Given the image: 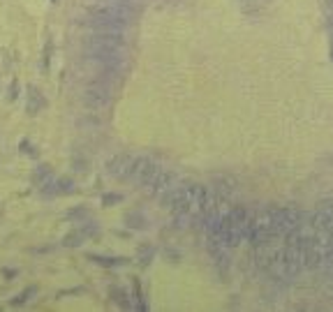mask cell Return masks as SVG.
Returning <instances> with one entry per match:
<instances>
[{
    "label": "cell",
    "instance_id": "6da1fadb",
    "mask_svg": "<svg viewBox=\"0 0 333 312\" xmlns=\"http://www.w3.org/2000/svg\"><path fill=\"white\" fill-rule=\"evenodd\" d=\"M139 14H142V10L134 0H109V3H102L97 7H91L86 23L93 28H118V31H123Z\"/></svg>",
    "mask_w": 333,
    "mask_h": 312
},
{
    "label": "cell",
    "instance_id": "7a4b0ae2",
    "mask_svg": "<svg viewBox=\"0 0 333 312\" xmlns=\"http://www.w3.org/2000/svg\"><path fill=\"white\" fill-rule=\"evenodd\" d=\"M250 224H253V211H247L245 206L229 208L220 220V245L229 250L241 245V241H247Z\"/></svg>",
    "mask_w": 333,
    "mask_h": 312
},
{
    "label": "cell",
    "instance_id": "3957f363",
    "mask_svg": "<svg viewBox=\"0 0 333 312\" xmlns=\"http://www.w3.org/2000/svg\"><path fill=\"white\" fill-rule=\"evenodd\" d=\"M271 238H275V229H273V208H264V211L253 213V224H250L247 241L253 243V247H262V245H268Z\"/></svg>",
    "mask_w": 333,
    "mask_h": 312
},
{
    "label": "cell",
    "instance_id": "277c9868",
    "mask_svg": "<svg viewBox=\"0 0 333 312\" xmlns=\"http://www.w3.org/2000/svg\"><path fill=\"white\" fill-rule=\"evenodd\" d=\"M84 55L93 63H116V61H123V46L86 44L84 42Z\"/></svg>",
    "mask_w": 333,
    "mask_h": 312
},
{
    "label": "cell",
    "instance_id": "5b68a950",
    "mask_svg": "<svg viewBox=\"0 0 333 312\" xmlns=\"http://www.w3.org/2000/svg\"><path fill=\"white\" fill-rule=\"evenodd\" d=\"M301 217H303L301 211H296V208H273V229H275V236L296 229L301 224Z\"/></svg>",
    "mask_w": 333,
    "mask_h": 312
},
{
    "label": "cell",
    "instance_id": "8992f818",
    "mask_svg": "<svg viewBox=\"0 0 333 312\" xmlns=\"http://www.w3.org/2000/svg\"><path fill=\"white\" fill-rule=\"evenodd\" d=\"M160 172V164L151 160V157H134L132 162V172H130V178L136 183V185L146 187L148 183L153 181V176Z\"/></svg>",
    "mask_w": 333,
    "mask_h": 312
},
{
    "label": "cell",
    "instance_id": "52a82bcc",
    "mask_svg": "<svg viewBox=\"0 0 333 312\" xmlns=\"http://www.w3.org/2000/svg\"><path fill=\"white\" fill-rule=\"evenodd\" d=\"M86 44H104V46H125V35L118 28H93L86 37Z\"/></svg>",
    "mask_w": 333,
    "mask_h": 312
},
{
    "label": "cell",
    "instance_id": "ba28073f",
    "mask_svg": "<svg viewBox=\"0 0 333 312\" xmlns=\"http://www.w3.org/2000/svg\"><path fill=\"white\" fill-rule=\"evenodd\" d=\"M84 102H86L88 109H102L111 102V88L100 83V81H93L91 86L84 91Z\"/></svg>",
    "mask_w": 333,
    "mask_h": 312
},
{
    "label": "cell",
    "instance_id": "9c48e42d",
    "mask_svg": "<svg viewBox=\"0 0 333 312\" xmlns=\"http://www.w3.org/2000/svg\"><path fill=\"white\" fill-rule=\"evenodd\" d=\"M174 181H176V178H174V174H172V172H166V169H162V166H160V172L153 176V181L148 183L144 190H146L151 196L160 199L164 192H169V190L174 187Z\"/></svg>",
    "mask_w": 333,
    "mask_h": 312
},
{
    "label": "cell",
    "instance_id": "30bf717a",
    "mask_svg": "<svg viewBox=\"0 0 333 312\" xmlns=\"http://www.w3.org/2000/svg\"><path fill=\"white\" fill-rule=\"evenodd\" d=\"M132 162H134V157L132 155L118 153V155H114L109 162H106V172H109L114 178H130Z\"/></svg>",
    "mask_w": 333,
    "mask_h": 312
},
{
    "label": "cell",
    "instance_id": "8fae6325",
    "mask_svg": "<svg viewBox=\"0 0 333 312\" xmlns=\"http://www.w3.org/2000/svg\"><path fill=\"white\" fill-rule=\"evenodd\" d=\"M109 296H111V301L116 303V305H121L123 310H130V307H132V301H130V296H127L125 289L111 287V289H109Z\"/></svg>",
    "mask_w": 333,
    "mask_h": 312
},
{
    "label": "cell",
    "instance_id": "7c38bea8",
    "mask_svg": "<svg viewBox=\"0 0 333 312\" xmlns=\"http://www.w3.org/2000/svg\"><path fill=\"white\" fill-rule=\"evenodd\" d=\"M213 183L217 185V192L236 190V178H232V176H215V178H213Z\"/></svg>",
    "mask_w": 333,
    "mask_h": 312
},
{
    "label": "cell",
    "instance_id": "4fadbf2b",
    "mask_svg": "<svg viewBox=\"0 0 333 312\" xmlns=\"http://www.w3.org/2000/svg\"><path fill=\"white\" fill-rule=\"evenodd\" d=\"M88 259L95 264H100V266H118V264H123V259H116V257H102V254H88Z\"/></svg>",
    "mask_w": 333,
    "mask_h": 312
},
{
    "label": "cell",
    "instance_id": "5bb4252c",
    "mask_svg": "<svg viewBox=\"0 0 333 312\" xmlns=\"http://www.w3.org/2000/svg\"><path fill=\"white\" fill-rule=\"evenodd\" d=\"M127 226H132V229H144L146 226V217L139 215V213H130V215L125 217Z\"/></svg>",
    "mask_w": 333,
    "mask_h": 312
},
{
    "label": "cell",
    "instance_id": "9a60e30c",
    "mask_svg": "<svg viewBox=\"0 0 333 312\" xmlns=\"http://www.w3.org/2000/svg\"><path fill=\"white\" fill-rule=\"evenodd\" d=\"M132 287H134V301H136V310H148L146 301H144V294H142V285H139V280L132 282Z\"/></svg>",
    "mask_w": 333,
    "mask_h": 312
},
{
    "label": "cell",
    "instance_id": "2e32d148",
    "mask_svg": "<svg viewBox=\"0 0 333 312\" xmlns=\"http://www.w3.org/2000/svg\"><path fill=\"white\" fill-rule=\"evenodd\" d=\"M44 104H46V102L42 100V95L35 91V88H33V91H31V104H28V111H31V114H35V106H37V109H44Z\"/></svg>",
    "mask_w": 333,
    "mask_h": 312
},
{
    "label": "cell",
    "instance_id": "e0dca14e",
    "mask_svg": "<svg viewBox=\"0 0 333 312\" xmlns=\"http://www.w3.org/2000/svg\"><path fill=\"white\" fill-rule=\"evenodd\" d=\"M35 292H37L35 287H28V289H25L23 294H21V296H16V298H14V301H12V303H14V305H23V303L28 301V298H31V296H33V294H35Z\"/></svg>",
    "mask_w": 333,
    "mask_h": 312
},
{
    "label": "cell",
    "instance_id": "ac0fdd59",
    "mask_svg": "<svg viewBox=\"0 0 333 312\" xmlns=\"http://www.w3.org/2000/svg\"><path fill=\"white\" fill-rule=\"evenodd\" d=\"M139 259H142V264H148L153 259V247H146L144 245L142 250H139Z\"/></svg>",
    "mask_w": 333,
    "mask_h": 312
},
{
    "label": "cell",
    "instance_id": "d6986e66",
    "mask_svg": "<svg viewBox=\"0 0 333 312\" xmlns=\"http://www.w3.org/2000/svg\"><path fill=\"white\" fill-rule=\"evenodd\" d=\"M121 199H123L121 194H104L102 196V204H104V206H111V204H118Z\"/></svg>",
    "mask_w": 333,
    "mask_h": 312
},
{
    "label": "cell",
    "instance_id": "ffe728a7",
    "mask_svg": "<svg viewBox=\"0 0 333 312\" xmlns=\"http://www.w3.org/2000/svg\"><path fill=\"white\" fill-rule=\"evenodd\" d=\"M65 245H81V234H72V236H67Z\"/></svg>",
    "mask_w": 333,
    "mask_h": 312
},
{
    "label": "cell",
    "instance_id": "44dd1931",
    "mask_svg": "<svg viewBox=\"0 0 333 312\" xmlns=\"http://www.w3.org/2000/svg\"><path fill=\"white\" fill-rule=\"evenodd\" d=\"M322 7H324V12H326V16L333 14V0H322Z\"/></svg>",
    "mask_w": 333,
    "mask_h": 312
},
{
    "label": "cell",
    "instance_id": "7402d4cb",
    "mask_svg": "<svg viewBox=\"0 0 333 312\" xmlns=\"http://www.w3.org/2000/svg\"><path fill=\"white\" fill-rule=\"evenodd\" d=\"M49 58H51V42H46V46H44V67L49 65Z\"/></svg>",
    "mask_w": 333,
    "mask_h": 312
},
{
    "label": "cell",
    "instance_id": "603a6c76",
    "mask_svg": "<svg viewBox=\"0 0 333 312\" xmlns=\"http://www.w3.org/2000/svg\"><path fill=\"white\" fill-rule=\"evenodd\" d=\"M326 25H328V33L333 35V14H328V16H326Z\"/></svg>",
    "mask_w": 333,
    "mask_h": 312
},
{
    "label": "cell",
    "instance_id": "cb8c5ba5",
    "mask_svg": "<svg viewBox=\"0 0 333 312\" xmlns=\"http://www.w3.org/2000/svg\"><path fill=\"white\" fill-rule=\"evenodd\" d=\"M331 61H333V49H331Z\"/></svg>",
    "mask_w": 333,
    "mask_h": 312
}]
</instances>
